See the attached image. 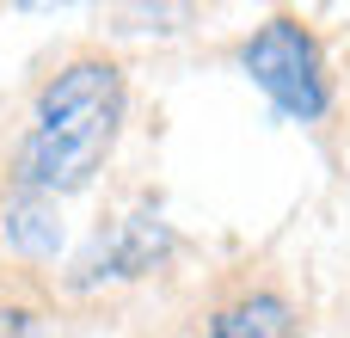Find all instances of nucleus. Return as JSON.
<instances>
[{
  "label": "nucleus",
  "mask_w": 350,
  "mask_h": 338,
  "mask_svg": "<svg viewBox=\"0 0 350 338\" xmlns=\"http://www.w3.org/2000/svg\"><path fill=\"white\" fill-rule=\"evenodd\" d=\"M0 234L18 259H55L62 246V222H55V197H37V191H12L6 216H0Z\"/></svg>",
  "instance_id": "obj_5"
},
{
  "label": "nucleus",
  "mask_w": 350,
  "mask_h": 338,
  "mask_svg": "<svg viewBox=\"0 0 350 338\" xmlns=\"http://www.w3.org/2000/svg\"><path fill=\"white\" fill-rule=\"evenodd\" d=\"M123 111H129L123 68L98 49L68 55L31 99V123L18 142V191H37V197L86 191L117 148Z\"/></svg>",
  "instance_id": "obj_1"
},
{
  "label": "nucleus",
  "mask_w": 350,
  "mask_h": 338,
  "mask_svg": "<svg viewBox=\"0 0 350 338\" xmlns=\"http://www.w3.org/2000/svg\"><path fill=\"white\" fill-rule=\"evenodd\" d=\"M166 252H172V228H166L154 209H142V216H123L111 234H98V240H92V252H86V259H80V271H74V289L148 277V271H154Z\"/></svg>",
  "instance_id": "obj_3"
},
{
  "label": "nucleus",
  "mask_w": 350,
  "mask_h": 338,
  "mask_svg": "<svg viewBox=\"0 0 350 338\" xmlns=\"http://www.w3.org/2000/svg\"><path fill=\"white\" fill-rule=\"evenodd\" d=\"M37 326H43V314L31 308V302H0V338H37Z\"/></svg>",
  "instance_id": "obj_6"
},
{
  "label": "nucleus",
  "mask_w": 350,
  "mask_h": 338,
  "mask_svg": "<svg viewBox=\"0 0 350 338\" xmlns=\"http://www.w3.org/2000/svg\"><path fill=\"white\" fill-rule=\"evenodd\" d=\"M209 338H301V314L289 296L277 289H252V296H234L228 308L209 314Z\"/></svg>",
  "instance_id": "obj_4"
},
{
  "label": "nucleus",
  "mask_w": 350,
  "mask_h": 338,
  "mask_svg": "<svg viewBox=\"0 0 350 338\" xmlns=\"http://www.w3.org/2000/svg\"><path fill=\"white\" fill-rule=\"evenodd\" d=\"M240 68L252 74V86L295 123H320L332 105V80H326V55L320 37L295 18V12H271L246 43H240Z\"/></svg>",
  "instance_id": "obj_2"
}]
</instances>
